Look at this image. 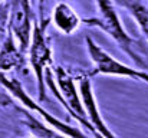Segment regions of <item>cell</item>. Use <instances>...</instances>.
<instances>
[{
	"label": "cell",
	"instance_id": "obj_5",
	"mask_svg": "<svg viewBox=\"0 0 148 138\" xmlns=\"http://www.w3.org/2000/svg\"><path fill=\"white\" fill-rule=\"evenodd\" d=\"M30 0H7V30L23 52L30 42L33 20Z\"/></svg>",
	"mask_w": 148,
	"mask_h": 138
},
{
	"label": "cell",
	"instance_id": "obj_7",
	"mask_svg": "<svg viewBox=\"0 0 148 138\" xmlns=\"http://www.w3.org/2000/svg\"><path fill=\"white\" fill-rule=\"evenodd\" d=\"M50 22L62 35H66V36L73 35L82 25L81 16L66 1H58L55 4L52 10Z\"/></svg>",
	"mask_w": 148,
	"mask_h": 138
},
{
	"label": "cell",
	"instance_id": "obj_8",
	"mask_svg": "<svg viewBox=\"0 0 148 138\" xmlns=\"http://www.w3.org/2000/svg\"><path fill=\"white\" fill-rule=\"evenodd\" d=\"M20 46L14 41L13 35L7 30L3 42L0 43V72L7 73L10 71H19L25 68L26 58Z\"/></svg>",
	"mask_w": 148,
	"mask_h": 138
},
{
	"label": "cell",
	"instance_id": "obj_3",
	"mask_svg": "<svg viewBox=\"0 0 148 138\" xmlns=\"http://www.w3.org/2000/svg\"><path fill=\"white\" fill-rule=\"evenodd\" d=\"M0 85H1L6 91L10 92V95L14 96V98L25 106V109H27V111H30V112L39 114V115L42 117V119L45 121V124H48L50 128H53V130H56V131L65 134L66 137H69V138H92L91 135L85 134L79 127L69 125L68 122H65V121L56 118L55 115H52L50 112H48V111L42 106V104H38L36 101H33V99L29 96V93L23 89L22 84H20L16 78H12V76H9L7 73L0 72Z\"/></svg>",
	"mask_w": 148,
	"mask_h": 138
},
{
	"label": "cell",
	"instance_id": "obj_6",
	"mask_svg": "<svg viewBox=\"0 0 148 138\" xmlns=\"http://www.w3.org/2000/svg\"><path fill=\"white\" fill-rule=\"evenodd\" d=\"M78 92H79V96H81V101H82V105L86 114V119L91 125V137L97 138L98 135H101L102 138H118L111 131V128L106 125V122L103 121L101 115L89 75H84L79 78Z\"/></svg>",
	"mask_w": 148,
	"mask_h": 138
},
{
	"label": "cell",
	"instance_id": "obj_1",
	"mask_svg": "<svg viewBox=\"0 0 148 138\" xmlns=\"http://www.w3.org/2000/svg\"><path fill=\"white\" fill-rule=\"evenodd\" d=\"M97 7V16L82 19V23H85L89 27H95L106 33L121 50H124L135 63L141 66L143 71L148 69L147 60L140 53V46L135 42V39L125 30L122 20L112 3V0H94Z\"/></svg>",
	"mask_w": 148,
	"mask_h": 138
},
{
	"label": "cell",
	"instance_id": "obj_12",
	"mask_svg": "<svg viewBox=\"0 0 148 138\" xmlns=\"http://www.w3.org/2000/svg\"><path fill=\"white\" fill-rule=\"evenodd\" d=\"M38 1H39V3H43V1H46V0H38Z\"/></svg>",
	"mask_w": 148,
	"mask_h": 138
},
{
	"label": "cell",
	"instance_id": "obj_2",
	"mask_svg": "<svg viewBox=\"0 0 148 138\" xmlns=\"http://www.w3.org/2000/svg\"><path fill=\"white\" fill-rule=\"evenodd\" d=\"M27 59L32 66V71L36 78L38 101L42 102L46 99V85H45V72L48 68L53 66V50L50 46V38L46 33V22H33L30 42L27 46Z\"/></svg>",
	"mask_w": 148,
	"mask_h": 138
},
{
	"label": "cell",
	"instance_id": "obj_10",
	"mask_svg": "<svg viewBox=\"0 0 148 138\" xmlns=\"http://www.w3.org/2000/svg\"><path fill=\"white\" fill-rule=\"evenodd\" d=\"M118 3L130 13L148 42V6L140 0H118Z\"/></svg>",
	"mask_w": 148,
	"mask_h": 138
},
{
	"label": "cell",
	"instance_id": "obj_13",
	"mask_svg": "<svg viewBox=\"0 0 148 138\" xmlns=\"http://www.w3.org/2000/svg\"><path fill=\"white\" fill-rule=\"evenodd\" d=\"M3 1H4V0H0V4H1V3H3Z\"/></svg>",
	"mask_w": 148,
	"mask_h": 138
},
{
	"label": "cell",
	"instance_id": "obj_4",
	"mask_svg": "<svg viewBox=\"0 0 148 138\" xmlns=\"http://www.w3.org/2000/svg\"><path fill=\"white\" fill-rule=\"evenodd\" d=\"M85 46H86L88 56L94 65V69L88 73L89 76H95V75L119 76V78H130L134 81L148 84V71L135 69L132 66L119 62L112 55H109L98 42H95L91 36L85 38Z\"/></svg>",
	"mask_w": 148,
	"mask_h": 138
},
{
	"label": "cell",
	"instance_id": "obj_9",
	"mask_svg": "<svg viewBox=\"0 0 148 138\" xmlns=\"http://www.w3.org/2000/svg\"><path fill=\"white\" fill-rule=\"evenodd\" d=\"M22 124L30 133V137L25 138H69L33 117V114H30V111L27 109H22Z\"/></svg>",
	"mask_w": 148,
	"mask_h": 138
},
{
	"label": "cell",
	"instance_id": "obj_11",
	"mask_svg": "<svg viewBox=\"0 0 148 138\" xmlns=\"http://www.w3.org/2000/svg\"><path fill=\"white\" fill-rule=\"evenodd\" d=\"M7 33V0L0 4V43Z\"/></svg>",
	"mask_w": 148,
	"mask_h": 138
}]
</instances>
